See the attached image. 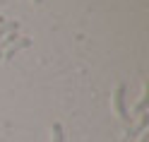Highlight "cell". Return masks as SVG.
<instances>
[{
  "label": "cell",
  "mask_w": 149,
  "mask_h": 142,
  "mask_svg": "<svg viewBox=\"0 0 149 142\" xmlns=\"http://www.w3.org/2000/svg\"><path fill=\"white\" fill-rule=\"evenodd\" d=\"M65 135H63V125L60 123H53V142H63Z\"/></svg>",
  "instance_id": "3"
},
{
  "label": "cell",
  "mask_w": 149,
  "mask_h": 142,
  "mask_svg": "<svg viewBox=\"0 0 149 142\" xmlns=\"http://www.w3.org/2000/svg\"><path fill=\"white\" fill-rule=\"evenodd\" d=\"M113 108L118 113L120 120H127V111H125V84H118L116 87V94H113Z\"/></svg>",
  "instance_id": "1"
},
{
  "label": "cell",
  "mask_w": 149,
  "mask_h": 142,
  "mask_svg": "<svg viewBox=\"0 0 149 142\" xmlns=\"http://www.w3.org/2000/svg\"><path fill=\"white\" fill-rule=\"evenodd\" d=\"M15 39H17V36H15V31H10V34H7V36H5L3 41H0V51H3L5 46H10V43H15Z\"/></svg>",
  "instance_id": "4"
},
{
  "label": "cell",
  "mask_w": 149,
  "mask_h": 142,
  "mask_svg": "<svg viewBox=\"0 0 149 142\" xmlns=\"http://www.w3.org/2000/svg\"><path fill=\"white\" fill-rule=\"evenodd\" d=\"M34 3H36V5H41V3H43V0H34Z\"/></svg>",
  "instance_id": "5"
},
{
  "label": "cell",
  "mask_w": 149,
  "mask_h": 142,
  "mask_svg": "<svg viewBox=\"0 0 149 142\" xmlns=\"http://www.w3.org/2000/svg\"><path fill=\"white\" fill-rule=\"evenodd\" d=\"M29 43H31L29 39H19V41H17V43H15V48H10V51H7V53H5V60H10V58H15V53H17V51H19V48H26V46H29Z\"/></svg>",
  "instance_id": "2"
}]
</instances>
